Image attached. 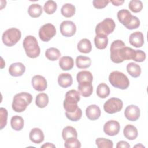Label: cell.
<instances>
[{"label":"cell","mask_w":148,"mask_h":148,"mask_svg":"<svg viewBox=\"0 0 148 148\" xmlns=\"http://www.w3.org/2000/svg\"><path fill=\"white\" fill-rule=\"evenodd\" d=\"M27 56L31 58L38 57L40 53V49L36 38L32 35L27 36L23 43Z\"/></svg>","instance_id":"3"},{"label":"cell","mask_w":148,"mask_h":148,"mask_svg":"<svg viewBox=\"0 0 148 148\" xmlns=\"http://www.w3.org/2000/svg\"><path fill=\"white\" fill-rule=\"evenodd\" d=\"M62 136L64 140L71 138H77V132L73 127L67 126L62 130Z\"/></svg>","instance_id":"32"},{"label":"cell","mask_w":148,"mask_h":148,"mask_svg":"<svg viewBox=\"0 0 148 148\" xmlns=\"http://www.w3.org/2000/svg\"><path fill=\"white\" fill-rule=\"evenodd\" d=\"M80 94L75 90H71L65 94V98L64 101L63 106L65 112L71 113L75 112L79 107L78 102L80 101Z\"/></svg>","instance_id":"4"},{"label":"cell","mask_w":148,"mask_h":148,"mask_svg":"<svg viewBox=\"0 0 148 148\" xmlns=\"http://www.w3.org/2000/svg\"><path fill=\"white\" fill-rule=\"evenodd\" d=\"M43 12V8L39 5L37 3H34L28 7V13L29 15L33 18H37L40 16Z\"/></svg>","instance_id":"30"},{"label":"cell","mask_w":148,"mask_h":148,"mask_svg":"<svg viewBox=\"0 0 148 148\" xmlns=\"http://www.w3.org/2000/svg\"><path fill=\"white\" fill-rule=\"evenodd\" d=\"M116 147L117 148H121V147L130 148V144L127 142L124 141V140H121V141H119L117 143Z\"/></svg>","instance_id":"44"},{"label":"cell","mask_w":148,"mask_h":148,"mask_svg":"<svg viewBox=\"0 0 148 148\" xmlns=\"http://www.w3.org/2000/svg\"><path fill=\"white\" fill-rule=\"evenodd\" d=\"M76 80L78 83L81 82L92 83L93 80V76L91 72L88 71H82L79 72L76 75Z\"/></svg>","instance_id":"25"},{"label":"cell","mask_w":148,"mask_h":148,"mask_svg":"<svg viewBox=\"0 0 148 148\" xmlns=\"http://www.w3.org/2000/svg\"><path fill=\"white\" fill-rule=\"evenodd\" d=\"M140 22L139 19L137 17L133 16V17L131 23L127 26H126L125 28H127L128 29L132 30V29L138 28L140 26Z\"/></svg>","instance_id":"42"},{"label":"cell","mask_w":148,"mask_h":148,"mask_svg":"<svg viewBox=\"0 0 148 148\" xmlns=\"http://www.w3.org/2000/svg\"><path fill=\"white\" fill-rule=\"evenodd\" d=\"M31 83L33 88L38 91H43L47 87L46 79L39 75H35L32 77Z\"/></svg>","instance_id":"13"},{"label":"cell","mask_w":148,"mask_h":148,"mask_svg":"<svg viewBox=\"0 0 148 148\" xmlns=\"http://www.w3.org/2000/svg\"><path fill=\"white\" fill-rule=\"evenodd\" d=\"M59 65L63 71L71 70L74 65L73 59L69 56L62 57L59 60Z\"/></svg>","instance_id":"22"},{"label":"cell","mask_w":148,"mask_h":148,"mask_svg":"<svg viewBox=\"0 0 148 148\" xmlns=\"http://www.w3.org/2000/svg\"><path fill=\"white\" fill-rule=\"evenodd\" d=\"M94 44L97 49L99 50L104 49L108 46V38L105 35H96L94 38Z\"/></svg>","instance_id":"26"},{"label":"cell","mask_w":148,"mask_h":148,"mask_svg":"<svg viewBox=\"0 0 148 148\" xmlns=\"http://www.w3.org/2000/svg\"><path fill=\"white\" fill-rule=\"evenodd\" d=\"M49 103V97L46 93H39L36 97L35 104L39 108H45Z\"/></svg>","instance_id":"31"},{"label":"cell","mask_w":148,"mask_h":148,"mask_svg":"<svg viewBox=\"0 0 148 148\" xmlns=\"http://www.w3.org/2000/svg\"><path fill=\"white\" fill-rule=\"evenodd\" d=\"M123 106V102L121 99L118 98H109L103 105V109L105 112L109 114H113L120 112Z\"/></svg>","instance_id":"8"},{"label":"cell","mask_w":148,"mask_h":148,"mask_svg":"<svg viewBox=\"0 0 148 148\" xmlns=\"http://www.w3.org/2000/svg\"><path fill=\"white\" fill-rule=\"evenodd\" d=\"M91 64V60L90 57L79 56L76 58V65L78 68L86 69L90 66Z\"/></svg>","instance_id":"24"},{"label":"cell","mask_w":148,"mask_h":148,"mask_svg":"<svg viewBox=\"0 0 148 148\" xmlns=\"http://www.w3.org/2000/svg\"><path fill=\"white\" fill-rule=\"evenodd\" d=\"M73 83V79L71 74L68 73H62L58 77V83L62 88L70 87Z\"/></svg>","instance_id":"20"},{"label":"cell","mask_w":148,"mask_h":148,"mask_svg":"<svg viewBox=\"0 0 148 148\" xmlns=\"http://www.w3.org/2000/svg\"><path fill=\"white\" fill-rule=\"evenodd\" d=\"M101 111L98 106L97 105H91L88 106L86 110V114L90 120H96L101 116Z\"/></svg>","instance_id":"16"},{"label":"cell","mask_w":148,"mask_h":148,"mask_svg":"<svg viewBox=\"0 0 148 148\" xmlns=\"http://www.w3.org/2000/svg\"><path fill=\"white\" fill-rule=\"evenodd\" d=\"M109 2L110 1L108 0H94L92 1L94 7L97 9L104 8L108 5Z\"/></svg>","instance_id":"43"},{"label":"cell","mask_w":148,"mask_h":148,"mask_svg":"<svg viewBox=\"0 0 148 148\" xmlns=\"http://www.w3.org/2000/svg\"><path fill=\"white\" fill-rule=\"evenodd\" d=\"M61 34L65 37H71L74 35L76 32L75 24L69 20L63 21L60 26Z\"/></svg>","instance_id":"10"},{"label":"cell","mask_w":148,"mask_h":148,"mask_svg":"<svg viewBox=\"0 0 148 148\" xmlns=\"http://www.w3.org/2000/svg\"><path fill=\"white\" fill-rule=\"evenodd\" d=\"M24 120L23 117L20 116H14L10 120L11 127L15 131H21L24 127Z\"/></svg>","instance_id":"28"},{"label":"cell","mask_w":148,"mask_h":148,"mask_svg":"<svg viewBox=\"0 0 148 148\" xmlns=\"http://www.w3.org/2000/svg\"><path fill=\"white\" fill-rule=\"evenodd\" d=\"M46 57L50 61H56L61 56L60 50L55 47H50L47 49L45 51Z\"/></svg>","instance_id":"33"},{"label":"cell","mask_w":148,"mask_h":148,"mask_svg":"<svg viewBox=\"0 0 148 148\" xmlns=\"http://www.w3.org/2000/svg\"><path fill=\"white\" fill-rule=\"evenodd\" d=\"M32 101V96L29 93L22 92L14 95L12 107L13 110L18 113L24 112Z\"/></svg>","instance_id":"2"},{"label":"cell","mask_w":148,"mask_h":148,"mask_svg":"<svg viewBox=\"0 0 148 148\" xmlns=\"http://www.w3.org/2000/svg\"><path fill=\"white\" fill-rule=\"evenodd\" d=\"M21 32L16 28H10L2 34V40L5 45L12 47L15 45L21 39Z\"/></svg>","instance_id":"6"},{"label":"cell","mask_w":148,"mask_h":148,"mask_svg":"<svg viewBox=\"0 0 148 148\" xmlns=\"http://www.w3.org/2000/svg\"><path fill=\"white\" fill-rule=\"evenodd\" d=\"M110 94V88L109 86L104 83H100L97 88V95L101 98H105Z\"/></svg>","instance_id":"34"},{"label":"cell","mask_w":148,"mask_h":148,"mask_svg":"<svg viewBox=\"0 0 148 148\" xmlns=\"http://www.w3.org/2000/svg\"><path fill=\"white\" fill-rule=\"evenodd\" d=\"M41 147H45V148H47V147H56V146L51 143H45L44 145H42L41 146Z\"/></svg>","instance_id":"46"},{"label":"cell","mask_w":148,"mask_h":148,"mask_svg":"<svg viewBox=\"0 0 148 148\" xmlns=\"http://www.w3.org/2000/svg\"><path fill=\"white\" fill-rule=\"evenodd\" d=\"M123 134L124 136L128 140L135 139L138 135V132L137 128L133 125L127 124L124 128Z\"/></svg>","instance_id":"21"},{"label":"cell","mask_w":148,"mask_h":148,"mask_svg":"<svg viewBox=\"0 0 148 148\" xmlns=\"http://www.w3.org/2000/svg\"><path fill=\"white\" fill-rule=\"evenodd\" d=\"M66 117L72 121H79L82 116V111L80 108H78L75 112L71 113L65 112Z\"/></svg>","instance_id":"38"},{"label":"cell","mask_w":148,"mask_h":148,"mask_svg":"<svg viewBox=\"0 0 148 148\" xmlns=\"http://www.w3.org/2000/svg\"><path fill=\"white\" fill-rule=\"evenodd\" d=\"M77 47L79 51L84 54L89 53L92 50L91 43L89 39L86 38L81 39L78 42Z\"/></svg>","instance_id":"23"},{"label":"cell","mask_w":148,"mask_h":148,"mask_svg":"<svg viewBox=\"0 0 148 148\" xmlns=\"http://www.w3.org/2000/svg\"><path fill=\"white\" fill-rule=\"evenodd\" d=\"M57 3L52 0L46 1L43 6V10L47 14H53L57 10Z\"/></svg>","instance_id":"35"},{"label":"cell","mask_w":148,"mask_h":148,"mask_svg":"<svg viewBox=\"0 0 148 148\" xmlns=\"http://www.w3.org/2000/svg\"><path fill=\"white\" fill-rule=\"evenodd\" d=\"M110 59L114 63L119 64L124 60H132L135 50L127 47L121 40H114L110 47Z\"/></svg>","instance_id":"1"},{"label":"cell","mask_w":148,"mask_h":148,"mask_svg":"<svg viewBox=\"0 0 148 148\" xmlns=\"http://www.w3.org/2000/svg\"><path fill=\"white\" fill-rule=\"evenodd\" d=\"M56 34L55 26L51 23H46L42 25L39 30V36L43 42L49 41Z\"/></svg>","instance_id":"9"},{"label":"cell","mask_w":148,"mask_h":148,"mask_svg":"<svg viewBox=\"0 0 148 148\" xmlns=\"http://www.w3.org/2000/svg\"><path fill=\"white\" fill-rule=\"evenodd\" d=\"M64 146L66 148H80L81 143L77 138H71L65 140Z\"/></svg>","instance_id":"39"},{"label":"cell","mask_w":148,"mask_h":148,"mask_svg":"<svg viewBox=\"0 0 148 148\" xmlns=\"http://www.w3.org/2000/svg\"><path fill=\"white\" fill-rule=\"evenodd\" d=\"M95 143L98 148H112L113 147L112 140L103 138H98L96 139Z\"/></svg>","instance_id":"36"},{"label":"cell","mask_w":148,"mask_h":148,"mask_svg":"<svg viewBox=\"0 0 148 148\" xmlns=\"http://www.w3.org/2000/svg\"><path fill=\"white\" fill-rule=\"evenodd\" d=\"M127 72L133 77H139L141 73L140 66L134 62H130L127 65Z\"/></svg>","instance_id":"27"},{"label":"cell","mask_w":148,"mask_h":148,"mask_svg":"<svg viewBox=\"0 0 148 148\" xmlns=\"http://www.w3.org/2000/svg\"><path fill=\"white\" fill-rule=\"evenodd\" d=\"M129 9L134 13L140 12L143 8V3L139 0H131L128 4Z\"/></svg>","instance_id":"37"},{"label":"cell","mask_w":148,"mask_h":148,"mask_svg":"<svg viewBox=\"0 0 148 148\" xmlns=\"http://www.w3.org/2000/svg\"><path fill=\"white\" fill-rule=\"evenodd\" d=\"M130 43L135 47H141L144 44V37L143 34L140 31L132 33L129 38Z\"/></svg>","instance_id":"15"},{"label":"cell","mask_w":148,"mask_h":148,"mask_svg":"<svg viewBox=\"0 0 148 148\" xmlns=\"http://www.w3.org/2000/svg\"><path fill=\"white\" fill-rule=\"evenodd\" d=\"M146 57V53L143 51L141 50H135V54L132 60L134 61L141 62L145 60Z\"/></svg>","instance_id":"41"},{"label":"cell","mask_w":148,"mask_h":148,"mask_svg":"<svg viewBox=\"0 0 148 148\" xmlns=\"http://www.w3.org/2000/svg\"><path fill=\"white\" fill-rule=\"evenodd\" d=\"M140 109L138 106L134 105L128 106L124 111V115L125 117L127 120L131 121L138 120L140 117Z\"/></svg>","instance_id":"12"},{"label":"cell","mask_w":148,"mask_h":148,"mask_svg":"<svg viewBox=\"0 0 148 148\" xmlns=\"http://www.w3.org/2000/svg\"><path fill=\"white\" fill-rule=\"evenodd\" d=\"M75 6L71 3H65L61 9V13L65 17H71L75 14Z\"/></svg>","instance_id":"29"},{"label":"cell","mask_w":148,"mask_h":148,"mask_svg":"<svg viewBox=\"0 0 148 148\" xmlns=\"http://www.w3.org/2000/svg\"><path fill=\"white\" fill-rule=\"evenodd\" d=\"M120 125L116 120H109L103 125V131L109 136L117 135L120 131Z\"/></svg>","instance_id":"11"},{"label":"cell","mask_w":148,"mask_h":148,"mask_svg":"<svg viewBox=\"0 0 148 148\" xmlns=\"http://www.w3.org/2000/svg\"><path fill=\"white\" fill-rule=\"evenodd\" d=\"M8 111L4 108H0V129L2 130L7 124Z\"/></svg>","instance_id":"40"},{"label":"cell","mask_w":148,"mask_h":148,"mask_svg":"<svg viewBox=\"0 0 148 148\" xmlns=\"http://www.w3.org/2000/svg\"><path fill=\"white\" fill-rule=\"evenodd\" d=\"M115 27L116 24L114 20L110 18H106L97 25L95 29V34L107 36L113 32Z\"/></svg>","instance_id":"7"},{"label":"cell","mask_w":148,"mask_h":148,"mask_svg":"<svg viewBox=\"0 0 148 148\" xmlns=\"http://www.w3.org/2000/svg\"><path fill=\"white\" fill-rule=\"evenodd\" d=\"M109 81L114 87L121 90H125L130 86V80L127 76L118 71H113L110 73Z\"/></svg>","instance_id":"5"},{"label":"cell","mask_w":148,"mask_h":148,"mask_svg":"<svg viewBox=\"0 0 148 148\" xmlns=\"http://www.w3.org/2000/svg\"><path fill=\"white\" fill-rule=\"evenodd\" d=\"M25 71V66L21 62H15L12 64L9 68V74L14 77L22 76Z\"/></svg>","instance_id":"14"},{"label":"cell","mask_w":148,"mask_h":148,"mask_svg":"<svg viewBox=\"0 0 148 148\" xmlns=\"http://www.w3.org/2000/svg\"><path fill=\"white\" fill-rule=\"evenodd\" d=\"M110 2L111 3H112V4L114 5V6H120V5H121L124 2V1H120V0H114V1H110Z\"/></svg>","instance_id":"45"},{"label":"cell","mask_w":148,"mask_h":148,"mask_svg":"<svg viewBox=\"0 0 148 148\" xmlns=\"http://www.w3.org/2000/svg\"><path fill=\"white\" fill-rule=\"evenodd\" d=\"M31 141L36 144H39L44 140V134L39 128H34L31 130L29 134Z\"/></svg>","instance_id":"19"},{"label":"cell","mask_w":148,"mask_h":148,"mask_svg":"<svg viewBox=\"0 0 148 148\" xmlns=\"http://www.w3.org/2000/svg\"><path fill=\"white\" fill-rule=\"evenodd\" d=\"M117 17L119 21L123 25L127 26L131 21L133 16L127 9H121L120 10L117 14Z\"/></svg>","instance_id":"17"},{"label":"cell","mask_w":148,"mask_h":148,"mask_svg":"<svg viewBox=\"0 0 148 148\" xmlns=\"http://www.w3.org/2000/svg\"><path fill=\"white\" fill-rule=\"evenodd\" d=\"M78 92L83 97H90L93 92V87L92 83L81 82L78 84Z\"/></svg>","instance_id":"18"}]
</instances>
